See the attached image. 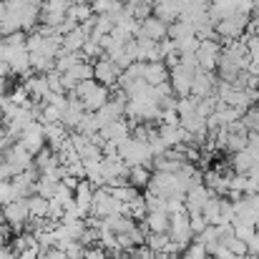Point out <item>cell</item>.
Segmentation results:
<instances>
[{
    "mask_svg": "<svg viewBox=\"0 0 259 259\" xmlns=\"http://www.w3.org/2000/svg\"><path fill=\"white\" fill-rule=\"evenodd\" d=\"M118 156L128 164V166H149L151 159H154V151L149 146V141H141V139H126L121 146H118Z\"/></svg>",
    "mask_w": 259,
    "mask_h": 259,
    "instance_id": "1",
    "label": "cell"
},
{
    "mask_svg": "<svg viewBox=\"0 0 259 259\" xmlns=\"http://www.w3.org/2000/svg\"><path fill=\"white\" fill-rule=\"evenodd\" d=\"M126 211V204H121L108 186H96V194H93V209L91 214L96 219H106V217H113V214H123Z\"/></svg>",
    "mask_w": 259,
    "mask_h": 259,
    "instance_id": "2",
    "label": "cell"
},
{
    "mask_svg": "<svg viewBox=\"0 0 259 259\" xmlns=\"http://www.w3.org/2000/svg\"><path fill=\"white\" fill-rule=\"evenodd\" d=\"M0 217L5 224H10V229L20 232L28 222H30V211H28V199H13L10 204H5L0 209Z\"/></svg>",
    "mask_w": 259,
    "mask_h": 259,
    "instance_id": "3",
    "label": "cell"
},
{
    "mask_svg": "<svg viewBox=\"0 0 259 259\" xmlns=\"http://www.w3.org/2000/svg\"><path fill=\"white\" fill-rule=\"evenodd\" d=\"M3 159L10 164L13 174H23L33 166V154H30L23 144H15V146L5 149V156H3Z\"/></svg>",
    "mask_w": 259,
    "mask_h": 259,
    "instance_id": "4",
    "label": "cell"
},
{
    "mask_svg": "<svg viewBox=\"0 0 259 259\" xmlns=\"http://www.w3.org/2000/svg\"><path fill=\"white\" fill-rule=\"evenodd\" d=\"M214 196V191L206 186V181L201 184H194L189 191H186V211L189 214H201L204 211V204Z\"/></svg>",
    "mask_w": 259,
    "mask_h": 259,
    "instance_id": "5",
    "label": "cell"
},
{
    "mask_svg": "<svg viewBox=\"0 0 259 259\" xmlns=\"http://www.w3.org/2000/svg\"><path fill=\"white\" fill-rule=\"evenodd\" d=\"M93 194H96V186L88 179H81L78 186H76V191H73V201H76V206L81 209L83 217L91 214V209H93Z\"/></svg>",
    "mask_w": 259,
    "mask_h": 259,
    "instance_id": "6",
    "label": "cell"
},
{
    "mask_svg": "<svg viewBox=\"0 0 259 259\" xmlns=\"http://www.w3.org/2000/svg\"><path fill=\"white\" fill-rule=\"evenodd\" d=\"M219 58H222V53H219V46H217L214 40L199 43V48H196V61H199V66H201L204 71H211V68L219 63Z\"/></svg>",
    "mask_w": 259,
    "mask_h": 259,
    "instance_id": "7",
    "label": "cell"
},
{
    "mask_svg": "<svg viewBox=\"0 0 259 259\" xmlns=\"http://www.w3.org/2000/svg\"><path fill=\"white\" fill-rule=\"evenodd\" d=\"M93 76H96L98 83H103V86H113V83L118 81V66H116L113 61H101V63L93 68Z\"/></svg>",
    "mask_w": 259,
    "mask_h": 259,
    "instance_id": "8",
    "label": "cell"
},
{
    "mask_svg": "<svg viewBox=\"0 0 259 259\" xmlns=\"http://www.w3.org/2000/svg\"><path fill=\"white\" fill-rule=\"evenodd\" d=\"M259 161H257V156H254V151L247 146V149H242V151H237L234 156H232V169L237 174H247L249 169H254Z\"/></svg>",
    "mask_w": 259,
    "mask_h": 259,
    "instance_id": "9",
    "label": "cell"
},
{
    "mask_svg": "<svg viewBox=\"0 0 259 259\" xmlns=\"http://www.w3.org/2000/svg\"><path fill=\"white\" fill-rule=\"evenodd\" d=\"M28 211L33 219H48V211H51V199H46L43 194H30L28 196Z\"/></svg>",
    "mask_w": 259,
    "mask_h": 259,
    "instance_id": "10",
    "label": "cell"
},
{
    "mask_svg": "<svg viewBox=\"0 0 259 259\" xmlns=\"http://www.w3.org/2000/svg\"><path fill=\"white\" fill-rule=\"evenodd\" d=\"M169 224H171L169 211H149L146 219H144L146 232H169Z\"/></svg>",
    "mask_w": 259,
    "mask_h": 259,
    "instance_id": "11",
    "label": "cell"
},
{
    "mask_svg": "<svg viewBox=\"0 0 259 259\" xmlns=\"http://www.w3.org/2000/svg\"><path fill=\"white\" fill-rule=\"evenodd\" d=\"M164 35H166V20H161L159 15L144 20V25H141V38L159 40V38H164Z\"/></svg>",
    "mask_w": 259,
    "mask_h": 259,
    "instance_id": "12",
    "label": "cell"
},
{
    "mask_svg": "<svg viewBox=\"0 0 259 259\" xmlns=\"http://www.w3.org/2000/svg\"><path fill=\"white\" fill-rule=\"evenodd\" d=\"M58 184H61V176H58V174H40V176H38V184H35V191L43 194L46 199H53Z\"/></svg>",
    "mask_w": 259,
    "mask_h": 259,
    "instance_id": "13",
    "label": "cell"
},
{
    "mask_svg": "<svg viewBox=\"0 0 259 259\" xmlns=\"http://www.w3.org/2000/svg\"><path fill=\"white\" fill-rule=\"evenodd\" d=\"M108 189H111V194H113L121 204H131V201L139 196V191H141V189H136V186L128 184V181H126V184H118V186H108Z\"/></svg>",
    "mask_w": 259,
    "mask_h": 259,
    "instance_id": "14",
    "label": "cell"
},
{
    "mask_svg": "<svg viewBox=\"0 0 259 259\" xmlns=\"http://www.w3.org/2000/svg\"><path fill=\"white\" fill-rule=\"evenodd\" d=\"M149 181H151L149 166H131V171H128V184H134L136 189H146Z\"/></svg>",
    "mask_w": 259,
    "mask_h": 259,
    "instance_id": "15",
    "label": "cell"
},
{
    "mask_svg": "<svg viewBox=\"0 0 259 259\" xmlns=\"http://www.w3.org/2000/svg\"><path fill=\"white\" fill-rule=\"evenodd\" d=\"M222 242L227 244V249H229L234 257H247V254H249V249H247V242H244L242 237H237L234 232H232V234H227Z\"/></svg>",
    "mask_w": 259,
    "mask_h": 259,
    "instance_id": "16",
    "label": "cell"
},
{
    "mask_svg": "<svg viewBox=\"0 0 259 259\" xmlns=\"http://www.w3.org/2000/svg\"><path fill=\"white\" fill-rule=\"evenodd\" d=\"M209 257V252H206V244L204 242H199V239H194L181 254H179V259H206Z\"/></svg>",
    "mask_w": 259,
    "mask_h": 259,
    "instance_id": "17",
    "label": "cell"
},
{
    "mask_svg": "<svg viewBox=\"0 0 259 259\" xmlns=\"http://www.w3.org/2000/svg\"><path fill=\"white\" fill-rule=\"evenodd\" d=\"M13 199H18V194H15V186H13V181H10V179L0 181V209H3L5 204H10Z\"/></svg>",
    "mask_w": 259,
    "mask_h": 259,
    "instance_id": "18",
    "label": "cell"
},
{
    "mask_svg": "<svg viewBox=\"0 0 259 259\" xmlns=\"http://www.w3.org/2000/svg\"><path fill=\"white\" fill-rule=\"evenodd\" d=\"M189 219H191V232H194V237L201 234V232L209 227V222H206L204 214H189Z\"/></svg>",
    "mask_w": 259,
    "mask_h": 259,
    "instance_id": "19",
    "label": "cell"
},
{
    "mask_svg": "<svg viewBox=\"0 0 259 259\" xmlns=\"http://www.w3.org/2000/svg\"><path fill=\"white\" fill-rule=\"evenodd\" d=\"M83 257L86 259H108V249H103L101 244H98V247H86Z\"/></svg>",
    "mask_w": 259,
    "mask_h": 259,
    "instance_id": "20",
    "label": "cell"
},
{
    "mask_svg": "<svg viewBox=\"0 0 259 259\" xmlns=\"http://www.w3.org/2000/svg\"><path fill=\"white\" fill-rule=\"evenodd\" d=\"M40 259H68V254H66L61 247H51V249H46V252L40 254Z\"/></svg>",
    "mask_w": 259,
    "mask_h": 259,
    "instance_id": "21",
    "label": "cell"
},
{
    "mask_svg": "<svg viewBox=\"0 0 259 259\" xmlns=\"http://www.w3.org/2000/svg\"><path fill=\"white\" fill-rule=\"evenodd\" d=\"M40 254H43V249H40V247H30V249L20 252L18 259H40Z\"/></svg>",
    "mask_w": 259,
    "mask_h": 259,
    "instance_id": "22",
    "label": "cell"
},
{
    "mask_svg": "<svg viewBox=\"0 0 259 259\" xmlns=\"http://www.w3.org/2000/svg\"><path fill=\"white\" fill-rule=\"evenodd\" d=\"M247 249L249 252H259V229H254V234L247 239Z\"/></svg>",
    "mask_w": 259,
    "mask_h": 259,
    "instance_id": "23",
    "label": "cell"
},
{
    "mask_svg": "<svg viewBox=\"0 0 259 259\" xmlns=\"http://www.w3.org/2000/svg\"><path fill=\"white\" fill-rule=\"evenodd\" d=\"M244 259H259V252H249V254H247Z\"/></svg>",
    "mask_w": 259,
    "mask_h": 259,
    "instance_id": "24",
    "label": "cell"
},
{
    "mask_svg": "<svg viewBox=\"0 0 259 259\" xmlns=\"http://www.w3.org/2000/svg\"><path fill=\"white\" fill-rule=\"evenodd\" d=\"M211 259H214V257H211ZM224 259H242V257H224Z\"/></svg>",
    "mask_w": 259,
    "mask_h": 259,
    "instance_id": "25",
    "label": "cell"
}]
</instances>
